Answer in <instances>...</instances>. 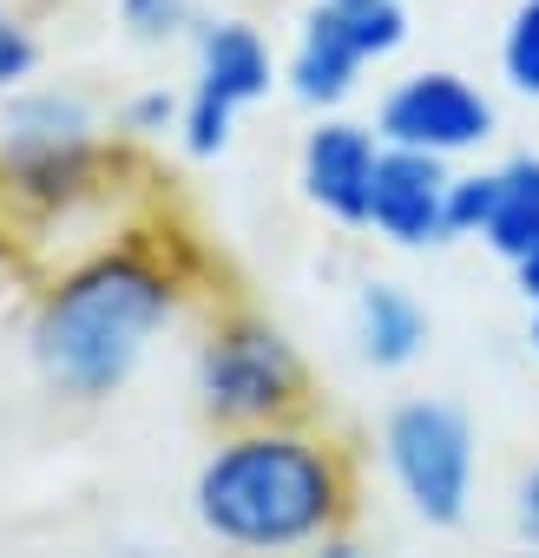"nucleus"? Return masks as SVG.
Listing matches in <instances>:
<instances>
[{"label":"nucleus","instance_id":"obj_2","mask_svg":"<svg viewBox=\"0 0 539 558\" xmlns=\"http://www.w3.org/2000/svg\"><path fill=\"white\" fill-rule=\"evenodd\" d=\"M356 512V460L310 421L217 434L191 473V519L237 558H290L343 538Z\"/></svg>","mask_w":539,"mask_h":558},{"label":"nucleus","instance_id":"obj_1","mask_svg":"<svg viewBox=\"0 0 539 558\" xmlns=\"http://www.w3.org/2000/svg\"><path fill=\"white\" fill-rule=\"evenodd\" d=\"M184 296H191V263L171 236L93 243L86 256L60 263L34 296L27 355L60 401L99 408L119 388H132L152 349L178 329Z\"/></svg>","mask_w":539,"mask_h":558},{"label":"nucleus","instance_id":"obj_6","mask_svg":"<svg viewBox=\"0 0 539 558\" xmlns=\"http://www.w3.org/2000/svg\"><path fill=\"white\" fill-rule=\"evenodd\" d=\"M408 40V8L395 0H375V8H349V0H316L303 14L297 40H290V60H284V86L290 99H303L316 119L323 112H343L362 86L369 66L395 60Z\"/></svg>","mask_w":539,"mask_h":558},{"label":"nucleus","instance_id":"obj_16","mask_svg":"<svg viewBox=\"0 0 539 558\" xmlns=\"http://www.w3.org/2000/svg\"><path fill=\"white\" fill-rule=\"evenodd\" d=\"M178 112H184V93H165V86H145L119 106V132L125 138H165L178 132Z\"/></svg>","mask_w":539,"mask_h":558},{"label":"nucleus","instance_id":"obj_13","mask_svg":"<svg viewBox=\"0 0 539 558\" xmlns=\"http://www.w3.org/2000/svg\"><path fill=\"white\" fill-rule=\"evenodd\" d=\"M500 80L519 99H539V0H513L500 27Z\"/></svg>","mask_w":539,"mask_h":558},{"label":"nucleus","instance_id":"obj_18","mask_svg":"<svg viewBox=\"0 0 539 558\" xmlns=\"http://www.w3.org/2000/svg\"><path fill=\"white\" fill-rule=\"evenodd\" d=\"M513 283H519V296H526V310H532V303H539V243L513 263Z\"/></svg>","mask_w":539,"mask_h":558},{"label":"nucleus","instance_id":"obj_5","mask_svg":"<svg viewBox=\"0 0 539 558\" xmlns=\"http://www.w3.org/2000/svg\"><path fill=\"white\" fill-rule=\"evenodd\" d=\"M382 466L395 480V493L408 499V512L434 532L467 525L474 512V486H480V434L474 414L447 395H402L382 414Z\"/></svg>","mask_w":539,"mask_h":558},{"label":"nucleus","instance_id":"obj_22","mask_svg":"<svg viewBox=\"0 0 539 558\" xmlns=\"http://www.w3.org/2000/svg\"><path fill=\"white\" fill-rule=\"evenodd\" d=\"M349 8H375V0H349ZM395 8H408V0H395Z\"/></svg>","mask_w":539,"mask_h":558},{"label":"nucleus","instance_id":"obj_19","mask_svg":"<svg viewBox=\"0 0 539 558\" xmlns=\"http://www.w3.org/2000/svg\"><path fill=\"white\" fill-rule=\"evenodd\" d=\"M303 558H375V551H362L356 538H323L316 551H303Z\"/></svg>","mask_w":539,"mask_h":558},{"label":"nucleus","instance_id":"obj_4","mask_svg":"<svg viewBox=\"0 0 539 558\" xmlns=\"http://www.w3.org/2000/svg\"><path fill=\"white\" fill-rule=\"evenodd\" d=\"M112 145L73 86H21L0 99V191L34 217H60L106 184Z\"/></svg>","mask_w":539,"mask_h":558},{"label":"nucleus","instance_id":"obj_11","mask_svg":"<svg viewBox=\"0 0 539 558\" xmlns=\"http://www.w3.org/2000/svg\"><path fill=\"white\" fill-rule=\"evenodd\" d=\"M349 336H356V355L375 368V375H402L428 355L434 342V323L421 310V296L395 276H369L356 290V310H349Z\"/></svg>","mask_w":539,"mask_h":558},{"label":"nucleus","instance_id":"obj_14","mask_svg":"<svg viewBox=\"0 0 539 558\" xmlns=\"http://www.w3.org/2000/svg\"><path fill=\"white\" fill-rule=\"evenodd\" d=\"M112 8H119L125 40L139 47H171L197 27V0H112Z\"/></svg>","mask_w":539,"mask_h":558},{"label":"nucleus","instance_id":"obj_3","mask_svg":"<svg viewBox=\"0 0 539 558\" xmlns=\"http://www.w3.org/2000/svg\"><path fill=\"white\" fill-rule=\"evenodd\" d=\"M191 395L217 434L310 421V362L284 323H270L263 310H243V303H224L204 316L191 342Z\"/></svg>","mask_w":539,"mask_h":558},{"label":"nucleus","instance_id":"obj_21","mask_svg":"<svg viewBox=\"0 0 539 558\" xmlns=\"http://www.w3.org/2000/svg\"><path fill=\"white\" fill-rule=\"evenodd\" d=\"M112 558H165V551H152V545H125V551H112Z\"/></svg>","mask_w":539,"mask_h":558},{"label":"nucleus","instance_id":"obj_23","mask_svg":"<svg viewBox=\"0 0 539 558\" xmlns=\"http://www.w3.org/2000/svg\"><path fill=\"white\" fill-rule=\"evenodd\" d=\"M519 558H539V551H519Z\"/></svg>","mask_w":539,"mask_h":558},{"label":"nucleus","instance_id":"obj_7","mask_svg":"<svg viewBox=\"0 0 539 558\" xmlns=\"http://www.w3.org/2000/svg\"><path fill=\"white\" fill-rule=\"evenodd\" d=\"M284 80V60L250 21H197L191 34V86L178 112V145L191 158H217L250 106H263Z\"/></svg>","mask_w":539,"mask_h":558},{"label":"nucleus","instance_id":"obj_17","mask_svg":"<svg viewBox=\"0 0 539 558\" xmlns=\"http://www.w3.org/2000/svg\"><path fill=\"white\" fill-rule=\"evenodd\" d=\"M513 532L526 551H539V460L513 480Z\"/></svg>","mask_w":539,"mask_h":558},{"label":"nucleus","instance_id":"obj_15","mask_svg":"<svg viewBox=\"0 0 539 558\" xmlns=\"http://www.w3.org/2000/svg\"><path fill=\"white\" fill-rule=\"evenodd\" d=\"M34 73H40V40H34V27L0 0V99H14L21 86H34Z\"/></svg>","mask_w":539,"mask_h":558},{"label":"nucleus","instance_id":"obj_9","mask_svg":"<svg viewBox=\"0 0 539 558\" xmlns=\"http://www.w3.org/2000/svg\"><path fill=\"white\" fill-rule=\"evenodd\" d=\"M375 165H382L375 125H362V119H349V112H323V119L303 132V145H297V184H303V197H310L323 217L349 223V230H362V217H369Z\"/></svg>","mask_w":539,"mask_h":558},{"label":"nucleus","instance_id":"obj_10","mask_svg":"<svg viewBox=\"0 0 539 558\" xmlns=\"http://www.w3.org/2000/svg\"><path fill=\"white\" fill-rule=\"evenodd\" d=\"M447 184H454V165L421 158V151H388V145H382L362 230H375L388 250H434V243H454V236H447Z\"/></svg>","mask_w":539,"mask_h":558},{"label":"nucleus","instance_id":"obj_12","mask_svg":"<svg viewBox=\"0 0 539 558\" xmlns=\"http://www.w3.org/2000/svg\"><path fill=\"white\" fill-rule=\"evenodd\" d=\"M480 243H487L506 269L539 243V151H513V158L493 165V204H487Z\"/></svg>","mask_w":539,"mask_h":558},{"label":"nucleus","instance_id":"obj_8","mask_svg":"<svg viewBox=\"0 0 539 558\" xmlns=\"http://www.w3.org/2000/svg\"><path fill=\"white\" fill-rule=\"evenodd\" d=\"M493 132H500L493 93H480L454 66H415L375 99V138L388 151H421V158L454 165V158L480 151Z\"/></svg>","mask_w":539,"mask_h":558},{"label":"nucleus","instance_id":"obj_20","mask_svg":"<svg viewBox=\"0 0 539 558\" xmlns=\"http://www.w3.org/2000/svg\"><path fill=\"white\" fill-rule=\"evenodd\" d=\"M526 349L539 355V303H532V323H526Z\"/></svg>","mask_w":539,"mask_h":558}]
</instances>
